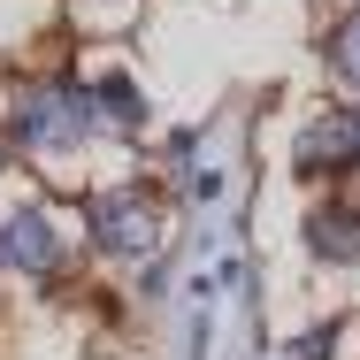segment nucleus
I'll list each match as a JSON object with an SVG mask.
<instances>
[{"mask_svg":"<svg viewBox=\"0 0 360 360\" xmlns=\"http://www.w3.org/2000/svg\"><path fill=\"white\" fill-rule=\"evenodd\" d=\"M299 245H307L322 269H360V207H353V200L307 207V222H299Z\"/></svg>","mask_w":360,"mask_h":360,"instance_id":"5","label":"nucleus"},{"mask_svg":"<svg viewBox=\"0 0 360 360\" xmlns=\"http://www.w3.org/2000/svg\"><path fill=\"white\" fill-rule=\"evenodd\" d=\"M330 62H338V77H345V84L360 92V8L345 15V23H338V31H330Z\"/></svg>","mask_w":360,"mask_h":360,"instance_id":"7","label":"nucleus"},{"mask_svg":"<svg viewBox=\"0 0 360 360\" xmlns=\"http://www.w3.org/2000/svg\"><path fill=\"white\" fill-rule=\"evenodd\" d=\"M92 84H77V77H39V84H23L15 92V115H8V131L15 146H31V153H77V146L92 139Z\"/></svg>","mask_w":360,"mask_h":360,"instance_id":"1","label":"nucleus"},{"mask_svg":"<svg viewBox=\"0 0 360 360\" xmlns=\"http://www.w3.org/2000/svg\"><path fill=\"white\" fill-rule=\"evenodd\" d=\"M0 269H8V276H31V284H54V276L70 269V253H62V222L46 215L39 200L0 215Z\"/></svg>","mask_w":360,"mask_h":360,"instance_id":"3","label":"nucleus"},{"mask_svg":"<svg viewBox=\"0 0 360 360\" xmlns=\"http://www.w3.org/2000/svg\"><path fill=\"white\" fill-rule=\"evenodd\" d=\"M84 230L108 261H139V253L161 245V207H153V192H92Z\"/></svg>","mask_w":360,"mask_h":360,"instance_id":"2","label":"nucleus"},{"mask_svg":"<svg viewBox=\"0 0 360 360\" xmlns=\"http://www.w3.org/2000/svg\"><path fill=\"white\" fill-rule=\"evenodd\" d=\"M192 153H200V131H176V139H169V169H184Z\"/></svg>","mask_w":360,"mask_h":360,"instance_id":"9","label":"nucleus"},{"mask_svg":"<svg viewBox=\"0 0 360 360\" xmlns=\"http://www.w3.org/2000/svg\"><path fill=\"white\" fill-rule=\"evenodd\" d=\"M0 161H8V153H0Z\"/></svg>","mask_w":360,"mask_h":360,"instance_id":"10","label":"nucleus"},{"mask_svg":"<svg viewBox=\"0 0 360 360\" xmlns=\"http://www.w3.org/2000/svg\"><path fill=\"white\" fill-rule=\"evenodd\" d=\"M338 353V322H314L307 338H291V360H330Z\"/></svg>","mask_w":360,"mask_h":360,"instance_id":"8","label":"nucleus"},{"mask_svg":"<svg viewBox=\"0 0 360 360\" xmlns=\"http://www.w3.org/2000/svg\"><path fill=\"white\" fill-rule=\"evenodd\" d=\"M92 115H100V123H115V131H139V123H146L139 77H131V70H108L100 84H92Z\"/></svg>","mask_w":360,"mask_h":360,"instance_id":"6","label":"nucleus"},{"mask_svg":"<svg viewBox=\"0 0 360 360\" xmlns=\"http://www.w3.org/2000/svg\"><path fill=\"white\" fill-rule=\"evenodd\" d=\"M291 169H299V176H338V169H360V100L322 108L314 123H299Z\"/></svg>","mask_w":360,"mask_h":360,"instance_id":"4","label":"nucleus"}]
</instances>
